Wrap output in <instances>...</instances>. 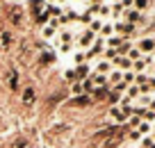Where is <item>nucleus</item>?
Returning a JSON list of instances; mask_svg holds the SVG:
<instances>
[{
  "instance_id": "nucleus-1",
  "label": "nucleus",
  "mask_w": 155,
  "mask_h": 148,
  "mask_svg": "<svg viewBox=\"0 0 155 148\" xmlns=\"http://www.w3.org/2000/svg\"><path fill=\"white\" fill-rule=\"evenodd\" d=\"M110 114H112V119H114V121H119V123H123V121H126L128 119V114H126V112H123L121 110V107H112V110H110Z\"/></svg>"
},
{
  "instance_id": "nucleus-2",
  "label": "nucleus",
  "mask_w": 155,
  "mask_h": 148,
  "mask_svg": "<svg viewBox=\"0 0 155 148\" xmlns=\"http://www.w3.org/2000/svg\"><path fill=\"white\" fill-rule=\"evenodd\" d=\"M91 41H94V32H91V30H84V32L80 34V46L89 48V46H91Z\"/></svg>"
},
{
  "instance_id": "nucleus-3",
  "label": "nucleus",
  "mask_w": 155,
  "mask_h": 148,
  "mask_svg": "<svg viewBox=\"0 0 155 148\" xmlns=\"http://www.w3.org/2000/svg\"><path fill=\"white\" fill-rule=\"evenodd\" d=\"M110 68H112V64L107 62V59H103V62L96 64V71L101 73V75H107V71H110Z\"/></svg>"
},
{
  "instance_id": "nucleus-4",
  "label": "nucleus",
  "mask_w": 155,
  "mask_h": 148,
  "mask_svg": "<svg viewBox=\"0 0 155 148\" xmlns=\"http://www.w3.org/2000/svg\"><path fill=\"white\" fill-rule=\"evenodd\" d=\"M153 48H155V41H153V39H144V41L139 43V50H144V53H150Z\"/></svg>"
},
{
  "instance_id": "nucleus-5",
  "label": "nucleus",
  "mask_w": 155,
  "mask_h": 148,
  "mask_svg": "<svg viewBox=\"0 0 155 148\" xmlns=\"http://www.w3.org/2000/svg\"><path fill=\"white\" fill-rule=\"evenodd\" d=\"M73 73H75L78 77H87V73H89V66H87V64H78V68H75Z\"/></svg>"
},
{
  "instance_id": "nucleus-6",
  "label": "nucleus",
  "mask_w": 155,
  "mask_h": 148,
  "mask_svg": "<svg viewBox=\"0 0 155 148\" xmlns=\"http://www.w3.org/2000/svg\"><path fill=\"white\" fill-rule=\"evenodd\" d=\"M91 82H94V87H101V84H105V82H107V75L96 73V75H91Z\"/></svg>"
},
{
  "instance_id": "nucleus-7",
  "label": "nucleus",
  "mask_w": 155,
  "mask_h": 148,
  "mask_svg": "<svg viewBox=\"0 0 155 148\" xmlns=\"http://www.w3.org/2000/svg\"><path fill=\"white\" fill-rule=\"evenodd\" d=\"M116 30H119V32H123V34H132L135 32V25H121V23H116Z\"/></svg>"
},
{
  "instance_id": "nucleus-8",
  "label": "nucleus",
  "mask_w": 155,
  "mask_h": 148,
  "mask_svg": "<svg viewBox=\"0 0 155 148\" xmlns=\"http://www.w3.org/2000/svg\"><path fill=\"white\" fill-rule=\"evenodd\" d=\"M114 64H119V66H123V68L132 66V62H130L128 57H114Z\"/></svg>"
},
{
  "instance_id": "nucleus-9",
  "label": "nucleus",
  "mask_w": 155,
  "mask_h": 148,
  "mask_svg": "<svg viewBox=\"0 0 155 148\" xmlns=\"http://www.w3.org/2000/svg\"><path fill=\"white\" fill-rule=\"evenodd\" d=\"M23 100L25 103H32L34 100V89H25L23 91Z\"/></svg>"
},
{
  "instance_id": "nucleus-10",
  "label": "nucleus",
  "mask_w": 155,
  "mask_h": 148,
  "mask_svg": "<svg viewBox=\"0 0 155 148\" xmlns=\"http://www.w3.org/2000/svg\"><path fill=\"white\" fill-rule=\"evenodd\" d=\"M126 16H128V21H132V23H135V21H141L139 12H126Z\"/></svg>"
},
{
  "instance_id": "nucleus-11",
  "label": "nucleus",
  "mask_w": 155,
  "mask_h": 148,
  "mask_svg": "<svg viewBox=\"0 0 155 148\" xmlns=\"http://www.w3.org/2000/svg\"><path fill=\"white\" fill-rule=\"evenodd\" d=\"M9 18H12V23H14V25H18V23H21V12L14 9V12L9 14Z\"/></svg>"
},
{
  "instance_id": "nucleus-12",
  "label": "nucleus",
  "mask_w": 155,
  "mask_h": 148,
  "mask_svg": "<svg viewBox=\"0 0 155 148\" xmlns=\"http://www.w3.org/2000/svg\"><path fill=\"white\" fill-rule=\"evenodd\" d=\"M12 43V32H2V48H9Z\"/></svg>"
},
{
  "instance_id": "nucleus-13",
  "label": "nucleus",
  "mask_w": 155,
  "mask_h": 148,
  "mask_svg": "<svg viewBox=\"0 0 155 148\" xmlns=\"http://www.w3.org/2000/svg\"><path fill=\"white\" fill-rule=\"evenodd\" d=\"M137 128H139V130H137L139 134H146V132H150V123H139Z\"/></svg>"
},
{
  "instance_id": "nucleus-14",
  "label": "nucleus",
  "mask_w": 155,
  "mask_h": 148,
  "mask_svg": "<svg viewBox=\"0 0 155 148\" xmlns=\"http://www.w3.org/2000/svg\"><path fill=\"white\" fill-rule=\"evenodd\" d=\"M146 62H148V59H137L135 64H132V66H135V71H144V66H146Z\"/></svg>"
},
{
  "instance_id": "nucleus-15",
  "label": "nucleus",
  "mask_w": 155,
  "mask_h": 148,
  "mask_svg": "<svg viewBox=\"0 0 155 148\" xmlns=\"http://www.w3.org/2000/svg\"><path fill=\"white\" fill-rule=\"evenodd\" d=\"M9 84H12V89H18V75H16V73L9 75Z\"/></svg>"
},
{
  "instance_id": "nucleus-16",
  "label": "nucleus",
  "mask_w": 155,
  "mask_h": 148,
  "mask_svg": "<svg viewBox=\"0 0 155 148\" xmlns=\"http://www.w3.org/2000/svg\"><path fill=\"white\" fill-rule=\"evenodd\" d=\"M110 82H114V84H119V82H121V73H119V71H114V73H112V75H110Z\"/></svg>"
},
{
  "instance_id": "nucleus-17",
  "label": "nucleus",
  "mask_w": 155,
  "mask_h": 148,
  "mask_svg": "<svg viewBox=\"0 0 155 148\" xmlns=\"http://www.w3.org/2000/svg\"><path fill=\"white\" fill-rule=\"evenodd\" d=\"M53 34H55V28H50V25H46V28H44V37H46V39H50V37H53Z\"/></svg>"
},
{
  "instance_id": "nucleus-18",
  "label": "nucleus",
  "mask_w": 155,
  "mask_h": 148,
  "mask_svg": "<svg viewBox=\"0 0 155 148\" xmlns=\"http://www.w3.org/2000/svg\"><path fill=\"white\" fill-rule=\"evenodd\" d=\"M121 77H123V82H126V84H130V82L135 80V75H132V73H123Z\"/></svg>"
},
{
  "instance_id": "nucleus-19",
  "label": "nucleus",
  "mask_w": 155,
  "mask_h": 148,
  "mask_svg": "<svg viewBox=\"0 0 155 148\" xmlns=\"http://www.w3.org/2000/svg\"><path fill=\"white\" fill-rule=\"evenodd\" d=\"M101 34H103V37L112 34V25H103V28H101Z\"/></svg>"
},
{
  "instance_id": "nucleus-20",
  "label": "nucleus",
  "mask_w": 155,
  "mask_h": 148,
  "mask_svg": "<svg viewBox=\"0 0 155 148\" xmlns=\"http://www.w3.org/2000/svg\"><path fill=\"white\" fill-rule=\"evenodd\" d=\"M87 103H89V98L84 96V98H75V100H73V105H87Z\"/></svg>"
},
{
  "instance_id": "nucleus-21",
  "label": "nucleus",
  "mask_w": 155,
  "mask_h": 148,
  "mask_svg": "<svg viewBox=\"0 0 155 148\" xmlns=\"http://www.w3.org/2000/svg\"><path fill=\"white\" fill-rule=\"evenodd\" d=\"M94 94H96L98 98H103V96L107 94V89H105V87H103V89H101V87H98V89H94Z\"/></svg>"
},
{
  "instance_id": "nucleus-22",
  "label": "nucleus",
  "mask_w": 155,
  "mask_h": 148,
  "mask_svg": "<svg viewBox=\"0 0 155 148\" xmlns=\"http://www.w3.org/2000/svg\"><path fill=\"white\" fill-rule=\"evenodd\" d=\"M128 55H130V62L132 59H135V62L139 59V50H128Z\"/></svg>"
},
{
  "instance_id": "nucleus-23",
  "label": "nucleus",
  "mask_w": 155,
  "mask_h": 148,
  "mask_svg": "<svg viewBox=\"0 0 155 148\" xmlns=\"http://www.w3.org/2000/svg\"><path fill=\"white\" fill-rule=\"evenodd\" d=\"M135 5L139 7V9H144V7H148V0H135Z\"/></svg>"
},
{
  "instance_id": "nucleus-24",
  "label": "nucleus",
  "mask_w": 155,
  "mask_h": 148,
  "mask_svg": "<svg viewBox=\"0 0 155 148\" xmlns=\"http://www.w3.org/2000/svg\"><path fill=\"white\" fill-rule=\"evenodd\" d=\"M101 28H103V25L98 23V21H94V23H91V32H98V30H101Z\"/></svg>"
},
{
  "instance_id": "nucleus-25",
  "label": "nucleus",
  "mask_w": 155,
  "mask_h": 148,
  "mask_svg": "<svg viewBox=\"0 0 155 148\" xmlns=\"http://www.w3.org/2000/svg\"><path fill=\"white\" fill-rule=\"evenodd\" d=\"M139 123H141L139 116H132V119H130V125H139Z\"/></svg>"
},
{
  "instance_id": "nucleus-26",
  "label": "nucleus",
  "mask_w": 155,
  "mask_h": 148,
  "mask_svg": "<svg viewBox=\"0 0 155 148\" xmlns=\"http://www.w3.org/2000/svg\"><path fill=\"white\" fill-rule=\"evenodd\" d=\"M75 62H78V64H82V62H84V55H82V53H78V55H75Z\"/></svg>"
},
{
  "instance_id": "nucleus-27",
  "label": "nucleus",
  "mask_w": 155,
  "mask_h": 148,
  "mask_svg": "<svg viewBox=\"0 0 155 148\" xmlns=\"http://www.w3.org/2000/svg\"><path fill=\"white\" fill-rule=\"evenodd\" d=\"M119 43H121V39H116V37L110 39V46H119Z\"/></svg>"
},
{
  "instance_id": "nucleus-28",
  "label": "nucleus",
  "mask_w": 155,
  "mask_h": 148,
  "mask_svg": "<svg viewBox=\"0 0 155 148\" xmlns=\"http://www.w3.org/2000/svg\"><path fill=\"white\" fill-rule=\"evenodd\" d=\"M148 87H150V89H155V77H153V80H148Z\"/></svg>"
},
{
  "instance_id": "nucleus-29",
  "label": "nucleus",
  "mask_w": 155,
  "mask_h": 148,
  "mask_svg": "<svg viewBox=\"0 0 155 148\" xmlns=\"http://www.w3.org/2000/svg\"><path fill=\"white\" fill-rule=\"evenodd\" d=\"M148 105H150V112H155V100H150Z\"/></svg>"
},
{
  "instance_id": "nucleus-30",
  "label": "nucleus",
  "mask_w": 155,
  "mask_h": 148,
  "mask_svg": "<svg viewBox=\"0 0 155 148\" xmlns=\"http://www.w3.org/2000/svg\"><path fill=\"white\" fill-rule=\"evenodd\" d=\"M44 2H46V5H48V2H53V0H44Z\"/></svg>"
},
{
  "instance_id": "nucleus-31",
  "label": "nucleus",
  "mask_w": 155,
  "mask_h": 148,
  "mask_svg": "<svg viewBox=\"0 0 155 148\" xmlns=\"http://www.w3.org/2000/svg\"><path fill=\"white\" fill-rule=\"evenodd\" d=\"M18 148H25V146H18Z\"/></svg>"
}]
</instances>
